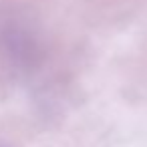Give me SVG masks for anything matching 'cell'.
Returning <instances> with one entry per match:
<instances>
[]
</instances>
